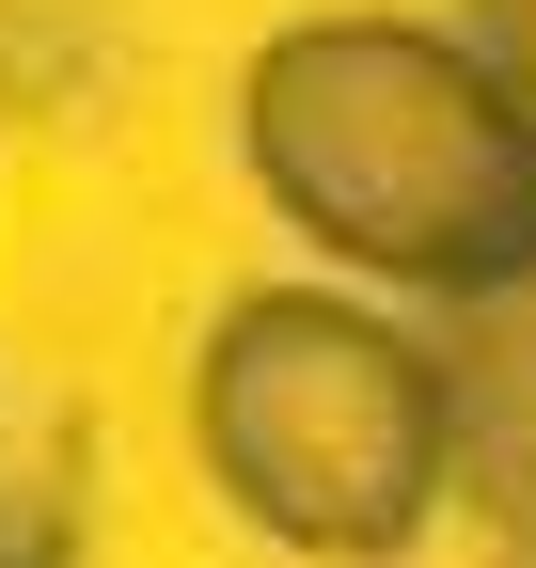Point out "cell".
Returning a JSON list of instances; mask_svg holds the SVG:
<instances>
[{"label": "cell", "instance_id": "3957f363", "mask_svg": "<svg viewBox=\"0 0 536 568\" xmlns=\"http://www.w3.org/2000/svg\"><path fill=\"white\" fill-rule=\"evenodd\" d=\"M474 32H489L474 63H489V80H505L520 111H536V0H474Z\"/></svg>", "mask_w": 536, "mask_h": 568}, {"label": "cell", "instance_id": "6da1fadb", "mask_svg": "<svg viewBox=\"0 0 536 568\" xmlns=\"http://www.w3.org/2000/svg\"><path fill=\"white\" fill-rule=\"evenodd\" d=\"M252 159L363 268L457 284V301L536 268V111L442 32H285L252 63Z\"/></svg>", "mask_w": 536, "mask_h": 568}, {"label": "cell", "instance_id": "7a4b0ae2", "mask_svg": "<svg viewBox=\"0 0 536 568\" xmlns=\"http://www.w3.org/2000/svg\"><path fill=\"white\" fill-rule=\"evenodd\" d=\"M206 458L237 474V506L268 537L379 552L457 474L442 458V364H411L394 332L331 316V301H252L206 364Z\"/></svg>", "mask_w": 536, "mask_h": 568}]
</instances>
